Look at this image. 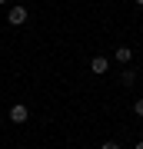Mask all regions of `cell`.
Returning a JSON list of instances; mask_svg holds the SVG:
<instances>
[{
  "label": "cell",
  "instance_id": "cell-4",
  "mask_svg": "<svg viewBox=\"0 0 143 149\" xmlns=\"http://www.w3.org/2000/svg\"><path fill=\"white\" fill-rule=\"evenodd\" d=\"M113 56H117V63L127 66L130 60H133V50H130V47H117V50H113Z\"/></svg>",
  "mask_w": 143,
  "mask_h": 149
},
{
  "label": "cell",
  "instance_id": "cell-7",
  "mask_svg": "<svg viewBox=\"0 0 143 149\" xmlns=\"http://www.w3.org/2000/svg\"><path fill=\"white\" fill-rule=\"evenodd\" d=\"M100 149H120V143H113V139H106V143H103Z\"/></svg>",
  "mask_w": 143,
  "mask_h": 149
},
{
  "label": "cell",
  "instance_id": "cell-8",
  "mask_svg": "<svg viewBox=\"0 0 143 149\" xmlns=\"http://www.w3.org/2000/svg\"><path fill=\"white\" fill-rule=\"evenodd\" d=\"M133 149H143V139H140V143H137V146H133Z\"/></svg>",
  "mask_w": 143,
  "mask_h": 149
},
{
  "label": "cell",
  "instance_id": "cell-9",
  "mask_svg": "<svg viewBox=\"0 0 143 149\" xmlns=\"http://www.w3.org/2000/svg\"><path fill=\"white\" fill-rule=\"evenodd\" d=\"M133 3H137V7H143V0H133Z\"/></svg>",
  "mask_w": 143,
  "mask_h": 149
},
{
  "label": "cell",
  "instance_id": "cell-6",
  "mask_svg": "<svg viewBox=\"0 0 143 149\" xmlns=\"http://www.w3.org/2000/svg\"><path fill=\"white\" fill-rule=\"evenodd\" d=\"M133 113H137V116L143 119V100H137V103H133Z\"/></svg>",
  "mask_w": 143,
  "mask_h": 149
},
{
  "label": "cell",
  "instance_id": "cell-5",
  "mask_svg": "<svg viewBox=\"0 0 143 149\" xmlns=\"http://www.w3.org/2000/svg\"><path fill=\"white\" fill-rule=\"evenodd\" d=\"M120 83H123V86H133V83H137V70H133V66H127V70L120 73Z\"/></svg>",
  "mask_w": 143,
  "mask_h": 149
},
{
  "label": "cell",
  "instance_id": "cell-11",
  "mask_svg": "<svg viewBox=\"0 0 143 149\" xmlns=\"http://www.w3.org/2000/svg\"><path fill=\"white\" fill-rule=\"evenodd\" d=\"M0 126H4V116H0Z\"/></svg>",
  "mask_w": 143,
  "mask_h": 149
},
{
  "label": "cell",
  "instance_id": "cell-10",
  "mask_svg": "<svg viewBox=\"0 0 143 149\" xmlns=\"http://www.w3.org/2000/svg\"><path fill=\"white\" fill-rule=\"evenodd\" d=\"M0 7H7V0H0Z\"/></svg>",
  "mask_w": 143,
  "mask_h": 149
},
{
  "label": "cell",
  "instance_id": "cell-3",
  "mask_svg": "<svg viewBox=\"0 0 143 149\" xmlns=\"http://www.w3.org/2000/svg\"><path fill=\"white\" fill-rule=\"evenodd\" d=\"M106 70H110V60H106V56H93L90 60V73L93 76H103Z\"/></svg>",
  "mask_w": 143,
  "mask_h": 149
},
{
  "label": "cell",
  "instance_id": "cell-1",
  "mask_svg": "<svg viewBox=\"0 0 143 149\" xmlns=\"http://www.w3.org/2000/svg\"><path fill=\"white\" fill-rule=\"evenodd\" d=\"M7 23H10V27H23V23H27V7H23V3L10 7V13H7Z\"/></svg>",
  "mask_w": 143,
  "mask_h": 149
},
{
  "label": "cell",
  "instance_id": "cell-2",
  "mask_svg": "<svg viewBox=\"0 0 143 149\" xmlns=\"http://www.w3.org/2000/svg\"><path fill=\"white\" fill-rule=\"evenodd\" d=\"M27 119H30V109H27V103H13V106H10V123L23 126Z\"/></svg>",
  "mask_w": 143,
  "mask_h": 149
}]
</instances>
